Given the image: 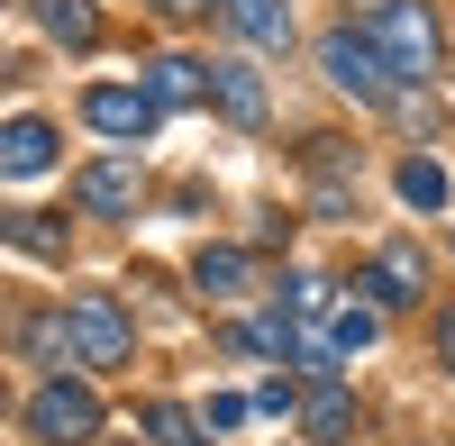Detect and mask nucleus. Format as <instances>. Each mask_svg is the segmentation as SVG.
Wrapping results in <instances>:
<instances>
[{
  "label": "nucleus",
  "mask_w": 455,
  "mask_h": 446,
  "mask_svg": "<svg viewBox=\"0 0 455 446\" xmlns=\"http://www.w3.org/2000/svg\"><path fill=\"white\" fill-rule=\"evenodd\" d=\"M355 28L383 46V64L401 73V83H428V73H437V19L419 10V0H364Z\"/></svg>",
  "instance_id": "2"
},
{
  "label": "nucleus",
  "mask_w": 455,
  "mask_h": 446,
  "mask_svg": "<svg viewBox=\"0 0 455 446\" xmlns=\"http://www.w3.org/2000/svg\"><path fill=\"white\" fill-rule=\"evenodd\" d=\"M328 338H337V355L373 346V338H383V301H337V310H328Z\"/></svg>",
  "instance_id": "14"
},
{
  "label": "nucleus",
  "mask_w": 455,
  "mask_h": 446,
  "mask_svg": "<svg viewBox=\"0 0 455 446\" xmlns=\"http://www.w3.org/2000/svg\"><path fill=\"white\" fill-rule=\"evenodd\" d=\"M319 73L337 92H355V100H401V73L383 64V46H373L364 28H328L319 36Z\"/></svg>",
  "instance_id": "3"
},
{
  "label": "nucleus",
  "mask_w": 455,
  "mask_h": 446,
  "mask_svg": "<svg viewBox=\"0 0 455 446\" xmlns=\"http://www.w3.org/2000/svg\"><path fill=\"white\" fill-rule=\"evenodd\" d=\"M300 428H310V446H347L355 437V401L337 383H310V401H300Z\"/></svg>",
  "instance_id": "12"
},
{
  "label": "nucleus",
  "mask_w": 455,
  "mask_h": 446,
  "mask_svg": "<svg viewBox=\"0 0 455 446\" xmlns=\"http://www.w3.org/2000/svg\"><path fill=\"white\" fill-rule=\"evenodd\" d=\"M73 201H83L92 219H137V164L128 155H100L73 173Z\"/></svg>",
  "instance_id": "6"
},
{
  "label": "nucleus",
  "mask_w": 455,
  "mask_h": 446,
  "mask_svg": "<svg viewBox=\"0 0 455 446\" xmlns=\"http://www.w3.org/2000/svg\"><path fill=\"white\" fill-rule=\"evenodd\" d=\"M10 246H19V255H46V265H64V228H55V219H36V210H10Z\"/></svg>",
  "instance_id": "18"
},
{
  "label": "nucleus",
  "mask_w": 455,
  "mask_h": 446,
  "mask_svg": "<svg viewBox=\"0 0 455 446\" xmlns=\"http://www.w3.org/2000/svg\"><path fill=\"white\" fill-rule=\"evenodd\" d=\"M355 291H373V301H383V310L419 301V291H428V255H419V246H383V255H373V274H364Z\"/></svg>",
  "instance_id": "7"
},
{
  "label": "nucleus",
  "mask_w": 455,
  "mask_h": 446,
  "mask_svg": "<svg viewBox=\"0 0 455 446\" xmlns=\"http://www.w3.org/2000/svg\"><path fill=\"white\" fill-rule=\"evenodd\" d=\"M283 310H300V319H328V310H337V291H328L319 274H291V291H283Z\"/></svg>",
  "instance_id": "19"
},
{
  "label": "nucleus",
  "mask_w": 455,
  "mask_h": 446,
  "mask_svg": "<svg viewBox=\"0 0 455 446\" xmlns=\"http://www.w3.org/2000/svg\"><path fill=\"white\" fill-rule=\"evenodd\" d=\"M146 10H156V19H173V28H182V19H201V10H219V0H146Z\"/></svg>",
  "instance_id": "20"
},
{
  "label": "nucleus",
  "mask_w": 455,
  "mask_h": 446,
  "mask_svg": "<svg viewBox=\"0 0 455 446\" xmlns=\"http://www.w3.org/2000/svg\"><path fill=\"white\" fill-rule=\"evenodd\" d=\"M437 355H446V374H455V310H437Z\"/></svg>",
  "instance_id": "21"
},
{
  "label": "nucleus",
  "mask_w": 455,
  "mask_h": 446,
  "mask_svg": "<svg viewBox=\"0 0 455 446\" xmlns=\"http://www.w3.org/2000/svg\"><path fill=\"white\" fill-rule=\"evenodd\" d=\"M46 164H55V128L36 119V109H19V119H10V137H0V173H10V182H28V173H46Z\"/></svg>",
  "instance_id": "9"
},
{
  "label": "nucleus",
  "mask_w": 455,
  "mask_h": 446,
  "mask_svg": "<svg viewBox=\"0 0 455 446\" xmlns=\"http://www.w3.org/2000/svg\"><path fill=\"white\" fill-rule=\"evenodd\" d=\"M192 283L210 291V301H237V291L255 283V265H246V246H201L192 255Z\"/></svg>",
  "instance_id": "13"
},
{
  "label": "nucleus",
  "mask_w": 455,
  "mask_h": 446,
  "mask_svg": "<svg viewBox=\"0 0 455 446\" xmlns=\"http://www.w3.org/2000/svg\"><path fill=\"white\" fill-rule=\"evenodd\" d=\"M210 73H219L210 100L228 109V119H237V128H264V109H274V100H264V73H255V64H210Z\"/></svg>",
  "instance_id": "11"
},
{
  "label": "nucleus",
  "mask_w": 455,
  "mask_h": 446,
  "mask_svg": "<svg viewBox=\"0 0 455 446\" xmlns=\"http://www.w3.org/2000/svg\"><path fill=\"white\" fill-rule=\"evenodd\" d=\"M28 437L36 446H83V437H100V392L92 383H36L28 392Z\"/></svg>",
  "instance_id": "4"
},
{
  "label": "nucleus",
  "mask_w": 455,
  "mask_h": 446,
  "mask_svg": "<svg viewBox=\"0 0 455 446\" xmlns=\"http://www.w3.org/2000/svg\"><path fill=\"white\" fill-rule=\"evenodd\" d=\"M146 437L156 446H210V419H192L182 401H146Z\"/></svg>",
  "instance_id": "15"
},
{
  "label": "nucleus",
  "mask_w": 455,
  "mask_h": 446,
  "mask_svg": "<svg viewBox=\"0 0 455 446\" xmlns=\"http://www.w3.org/2000/svg\"><path fill=\"white\" fill-rule=\"evenodd\" d=\"M83 119L100 128V137H119V146H137V137H156V119H164V100L156 92H128V83H100V92H83Z\"/></svg>",
  "instance_id": "5"
},
{
  "label": "nucleus",
  "mask_w": 455,
  "mask_h": 446,
  "mask_svg": "<svg viewBox=\"0 0 455 446\" xmlns=\"http://www.w3.org/2000/svg\"><path fill=\"white\" fill-rule=\"evenodd\" d=\"M64 355L83 364V374H119V364H137L128 310L109 301V291H73V301H64Z\"/></svg>",
  "instance_id": "1"
},
{
  "label": "nucleus",
  "mask_w": 455,
  "mask_h": 446,
  "mask_svg": "<svg viewBox=\"0 0 455 446\" xmlns=\"http://www.w3.org/2000/svg\"><path fill=\"white\" fill-rule=\"evenodd\" d=\"M36 19H46V36H55V46H92V36H100L92 0H36Z\"/></svg>",
  "instance_id": "16"
},
{
  "label": "nucleus",
  "mask_w": 455,
  "mask_h": 446,
  "mask_svg": "<svg viewBox=\"0 0 455 446\" xmlns=\"http://www.w3.org/2000/svg\"><path fill=\"white\" fill-rule=\"evenodd\" d=\"M219 19L246 36V46H264V55H283L291 46V0H219Z\"/></svg>",
  "instance_id": "8"
},
{
  "label": "nucleus",
  "mask_w": 455,
  "mask_h": 446,
  "mask_svg": "<svg viewBox=\"0 0 455 446\" xmlns=\"http://www.w3.org/2000/svg\"><path fill=\"white\" fill-rule=\"evenodd\" d=\"M446 192H455V182H446L437 155H410V164H401V201H410V210H446Z\"/></svg>",
  "instance_id": "17"
},
{
  "label": "nucleus",
  "mask_w": 455,
  "mask_h": 446,
  "mask_svg": "<svg viewBox=\"0 0 455 446\" xmlns=\"http://www.w3.org/2000/svg\"><path fill=\"white\" fill-rule=\"evenodd\" d=\"M210 83H219V73H210V64H192V55H156V64H146V92H156L164 109H201V100H210Z\"/></svg>",
  "instance_id": "10"
}]
</instances>
